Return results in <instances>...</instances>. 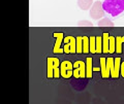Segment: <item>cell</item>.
<instances>
[{
	"mask_svg": "<svg viewBox=\"0 0 124 104\" xmlns=\"http://www.w3.org/2000/svg\"><path fill=\"white\" fill-rule=\"evenodd\" d=\"M124 44V36H116V52L117 54H121Z\"/></svg>",
	"mask_w": 124,
	"mask_h": 104,
	"instance_id": "obj_13",
	"label": "cell"
},
{
	"mask_svg": "<svg viewBox=\"0 0 124 104\" xmlns=\"http://www.w3.org/2000/svg\"><path fill=\"white\" fill-rule=\"evenodd\" d=\"M108 44H110V34L108 32H104L102 35V53H108Z\"/></svg>",
	"mask_w": 124,
	"mask_h": 104,
	"instance_id": "obj_11",
	"label": "cell"
},
{
	"mask_svg": "<svg viewBox=\"0 0 124 104\" xmlns=\"http://www.w3.org/2000/svg\"><path fill=\"white\" fill-rule=\"evenodd\" d=\"M60 64L61 62L58 58H54V77L58 78L60 76Z\"/></svg>",
	"mask_w": 124,
	"mask_h": 104,
	"instance_id": "obj_14",
	"label": "cell"
},
{
	"mask_svg": "<svg viewBox=\"0 0 124 104\" xmlns=\"http://www.w3.org/2000/svg\"><path fill=\"white\" fill-rule=\"evenodd\" d=\"M116 52V37L110 36V44H108V53L113 54Z\"/></svg>",
	"mask_w": 124,
	"mask_h": 104,
	"instance_id": "obj_17",
	"label": "cell"
},
{
	"mask_svg": "<svg viewBox=\"0 0 124 104\" xmlns=\"http://www.w3.org/2000/svg\"><path fill=\"white\" fill-rule=\"evenodd\" d=\"M54 38L56 39V42L53 48V53L54 54H62L64 53V49L62 48V41L64 40V35L62 32H55L53 33Z\"/></svg>",
	"mask_w": 124,
	"mask_h": 104,
	"instance_id": "obj_7",
	"label": "cell"
},
{
	"mask_svg": "<svg viewBox=\"0 0 124 104\" xmlns=\"http://www.w3.org/2000/svg\"><path fill=\"white\" fill-rule=\"evenodd\" d=\"M78 25H79V26H87V27H92V26H94V25H93V23H92V22L88 21V20L79 21V22H78Z\"/></svg>",
	"mask_w": 124,
	"mask_h": 104,
	"instance_id": "obj_21",
	"label": "cell"
},
{
	"mask_svg": "<svg viewBox=\"0 0 124 104\" xmlns=\"http://www.w3.org/2000/svg\"><path fill=\"white\" fill-rule=\"evenodd\" d=\"M46 76L48 78L54 77V58L49 57L46 59Z\"/></svg>",
	"mask_w": 124,
	"mask_h": 104,
	"instance_id": "obj_9",
	"label": "cell"
},
{
	"mask_svg": "<svg viewBox=\"0 0 124 104\" xmlns=\"http://www.w3.org/2000/svg\"><path fill=\"white\" fill-rule=\"evenodd\" d=\"M64 53L65 54H75L77 53V38L73 36L64 37Z\"/></svg>",
	"mask_w": 124,
	"mask_h": 104,
	"instance_id": "obj_5",
	"label": "cell"
},
{
	"mask_svg": "<svg viewBox=\"0 0 124 104\" xmlns=\"http://www.w3.org/2000/svg\"><path fill=\"white\" fill-rule=\"evenodd\" d=\"M77 38V54L83 53V36H78Z\"/></svg>",
	"mask_w": 124,
	"mask_h": 104,
	"instance_id": "obj_19",
	"label": "cell"
},
{
	"mask_svg": "<svg viewBox=\"0 0 124 104\" xmlns=\"http://www.w3.org/2000/svg\"><path fill=\"white\" fill-rule=\"evenodd\" d=\"M102 7L112 17H117L124 11V0H104Z\"/></svg>",
	"mask_w": 124,
	"mask_h": 104,
	"instance_id": "obj_1",
	"label": "cell"
},
{
	"mask_svg": "<svg viewBox=\"0 0 124 104\" xmlns=\"http://www.w3.org/2000/svg\"><path fill=\"white\" fill-rule=\"evenodd\" d=\"M93 71H100V67H93Z\"/></svg>",
	"mask_w": 124,
	"mask_h": 104,
	"instance_id": "obj_23",
	"label": "cell"
},
{
	"mask_svg": "<svg viewBox=\"0 0 124 104\" xmlns=\"http://www.w3.org/2000/svg\"><path fill=\"white\" fill-rule=\"evenodd\" d=\"M60 75L63 78H70L73 75V64L70 61H62L61 62Z\"/></svg>",
	"mask_w": 124,
	"mask_h": 104,
	"instance_id": "obj_4",
	"label": "cell"
},
{
	"mask_svg": "<svg viewBox=\"0 0 124 104\" xmlns=\"http://www.w3.org/2000/svg\"><path fill=\"white\" fill-rule=\"evenodd\" d=\"M120 68H121V58H114V64L111 67V76L113 78H117L120 75Z\"/></svg>",
	"mask_w": 124,
	"mask_h": 104,
	"instance_id": "obj_8",
	"label": "cell"
},
{
	"mask_svg": "<svg viewBox=\"0 0 124 104\" xmlns=\"http://www.w3.org/2000/svg\"><path fill=\"white\" fill-rule=\"evenodd\" d=\"M102 53V37L96 36V54Z\"/></svg>",
	"mask_w": 124,
	"mask_h": 104,
	"instance_id": "obj_20",
	"label": "cell"
},
{
	"mask_svg": "<svg viewBox=\"0 0 124 104\" xmlns=\"http://www.w3.org/2000/svg\"><path fill=\"white\" fill-rule=\"evenodd\" d=\"M92 72H93V60L92 58H87V62H86V77L87 78L92 77Z\"/></svg>",
	"mask_w": 124,
	"mask_h": 104,
	"instance_id": "obj_12",
	"label": "cell"
},
{
	"mask_svg": "<svg viewBox=\"0 0 124 104\" xmlns=\"http://www.w3.org/2000/svg\"><path fill=\"white\" fill-rule=\"evenodd\" d=\"M73 76L76 78L86 77V63L83 61H77L73 63Z\"/></svg>",
	"mask_w": 124,
	"mask_h": 104,
	"instance_id": "obj_6",
	"label": "cell"
},
{
	"mask_svg": "<svg viewBox=\"0 0 124 104\" xmlns=\"http://www.w3.org/2000/svg\"><path fill=\"white\" fill-rule=\"evenodd\" d=\"M90 52V43H89V37L83 36V53L88 54Z\"/></svg>",
	"mask_w": 124,
	"mask_h": 104,
	"instance_id": "obj_16",
	"label": "cell"
},
{
	"mask_svg": "<svg viewBox=\"0 0 124 104\" xmlns=\"http://www.w3.org/2000/svg\"><path fill=\"white\" fill-rule=\"evenodd\" d=\"M97 26H100V27H113L115 26L114 22H112L108 18H102L100 19L97 23Z\"/></svg>",
	"mask_w": 124,
	"mask_h": 104,
	"instance_id": "obj_15",
	"label": "cell"
},
{
	"mask_svg": "<svg viewBox=\"0 0 124 104\" xmlns=\"http://www.w3.org/2000/svg\"><path fill=\"white\" fill-rule=\"evenodd\" d=\"M100 72L102 78H108L111 76V67L114 64V58H100Z\"/></svg>",
	"mask_w": 124,
	"mask_h": 104,
	"instance_id": "obj_3",
	"label": "cell"
},
{
	"mask_svg": "<svg viewBox=\"0 0 124 104\" xmlns=\"http://www.w3.org/2000/svg\"><path fill=\"white\" fill-rule=\"evenodd\" d=\"M93 0H78V6L82 10H88L93 5Z\"/></svg>",
	"mask_w": 124,
	"mask_h": 104,
	"instance_id": "obj_10",
	"label": "cell"
},
{
	"mask_svg": "<svg viewBox=\"0 0 124 104\" xmlns=\"http://www.w3.org/2000/svg\"><path fill=\"white\" fill-rule=\"evenodd\" d=\"M104 9L102 7V2L101 1H95L91 6V8L89 9V16L91 17L93 20H100L104 17Z\"/></svg>",
	"mask_w": 124,
	"mask_h": 104,
	"instance_id": "obj_2",
	"label": "cell"
},
{
	"mask_svg": "<svg viewBox=\"0 0 124 104\" xmlns=\"http://www.w3.org/2000/svg\"><path fill=\"white\" fill-rule=\"evenodd\" d=\"M89 43H90V53L95 54L96 53V37L95 36L89 37Z\"/></svg>",
	"mask_w": 124,
	"mask_h": 104,
	"instance_id": "obj_18",
	"label": "cell"
},
{
	"mask_svg": "<svg viewBox=\"0 0 124 104\" xmlns=\"http://www.w3.org/2000/svg\"><path fill=\"white\" fill-rule=\"evenodd\" d=\"M120 73H121V75L124 77V61L121 62V68H120Z\"/></svg>",
	"mask_w": 124,
	"mask_h": 104,
	"instance_id": "obj_22",
	"label": "cell"
}]
</instances>
